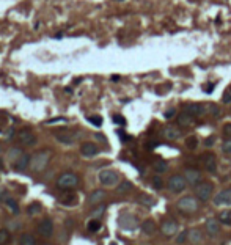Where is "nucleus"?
Listing matches in <instances>:
<instances>
[{
    "label": "nucleus",
    "instance_id": "obj_15",
    "mask_svg": "<svg viewBox=\"0 0 231 245\" xmlns=\"http://www.w3.org/2000/svg\"><path fill=\"white\" fill-rule=\"evenodd\" d=\"M98 151H99V149H98V146L94 143H84L82 146H80V153H82V156H85V157L96 156Z\"/></svg>",
    "mask_w": 231,
    "mask_h": 245
},
{
    "label": "nucleus",
    "instance_id": "obj_35",
    "mask_svg": "<svg viewBox=\"0 0 231 245\" xmlns=\"http://www.w3.org/2000/svg\"><path fill=\"white\" fill-rule=\"evenodd\" d=\"M186 145H187V148H189V149H195V148L198 146V140H197V137H189V138H187V142H186Z\"/></svg>",
    "mask_w": 231,
    "mask_h": 245
},
{
    "label": "nucleus",
    "instance_id": "obj_47",
    "mask_svg": "<svg viewBox=\"0 0 231 245\" xmlns=\"http://www.w3.org/2000/svg\"><path fill=\"white\" fill-rule=\"evenodd\" d=\"M58 121H66V119H65V118H53V119L46 121V124H53V122H58Z\"/></svg>",
    "mask_w": 231,
    "mask_h": 245
},
{
    "label": "nucleus",
    "instance_id": "obj_5",
    "mask_svg": "<svg viewBox=\"0 0 231 245\" xmlns=\"http://www.w3.org/2000/svg\"><path fill=\"white\" fill-rule=\"evenodd\" d=\"M57 185L60 189H65V190L74 189V187L79 185V178H77V174H74V173H65V174H61L58 178Z\"/></svg>",
    "mask_w": 231,
    "mask_h": 245
},
{
    "label": "nucleus",
    "instance_id": "obj_38",
    "mask_svg": "<svg viewBox=\"0 0 231 245\" xmlns=\"http://www.w3.org/2000/svg\"><path fill=\"white\" fill-rule=\"evenodd\" d=\"M39 211H41V206H39L38 203H33V204H30V206H29V214H32V215L38 214Z\"/></svg>",
    "mask_w": 231,
    "mask_h": 245
},
{
    "label": "nucleus",
    "instance_id": "obj_36",
    "mask_svg": "<svg viewBox=\"0 0 231 245\" xmlns=\"http://www.w3.org/2000/svg\"><path fill=\"white\" fill-rule=\"evenodd\" d=\"M61 203L65 204V206H72V204L76 203V196L74 195H68L66 198H61Z\"/></svg>",
    "mask_w": 231,
    "mask_h": 245
},
{
    "label": "nucleus",
    "instance_id": "obj_31",
    "mask_svg": "<svg viewBox=\"0 0 231 245\" xmlns=\"http://www.w3.org/2000/svg\"><path fill=\"white\" fill-rule=\"evenodd\" d=\"M10 242V233L8 229H0V245H5Z\"/></svg>",
    "mask_w": 231,
    "mask_h": 245
},
{
    "label": "nucleus",
    "instance_id": "obj_53",
    "mask_svg": "<svg viewBox=\"0 0 231 245\" xmlns=\"http://www.w3.org/2000/svg\"><path fill=\"white\" fill-rule=\"evenodd\" d=\"M46 245H49V243H46Z\"/></svg>",
    "mask_w": 231,
    "mask_h": 245
},
{
    "label": "nucleus",
    "instance_id": "obj_7",
    "mask_svg": "<svg viewBox=\"0 0 231 245\" xmlns=\"http://www.w3.org/2000/svg\"><path fill=\"white\" fill-rule=\"evenodd\" d=\"M36 229H38L39 236H43V237H50V236L53 234V223H52L50 219H44V220L39 222V225H38Z\"/></svg>",
    "mask_w": 231,
    "mask_h": 245
},
{
    "label": "nucleus",
    "instance_id": "obj_48",
    "mask_svg": "<svg viewBox=\"0 0 231 245\" xmlns=\"http://www.w3.org/2000/svg\"><path fill=\"white\" fill-rule=\"evenodd\" d=\"M229 101H231V94H228V93H226V94H225V98H223V102H225V104H228Z\"/></svg>",
    "mask_w": 231,
    "mask_h": 245
},
{
    "label": "nucleus",
    "instance_id": "obj_28",
    "mask_svg": "<svg viewBox=\"0 0 231 245\" xmlns=\"http://www.w3.org/2000/svg\"><path fill=\"white\" fill-rule=\"evenodd\" d=\"M219 222L223 225H231V211H222L219 214Z\"/></svg>",
    "mask_w": 231,
    "mask_h": 245
},
{
    "label": "nucleus",
    "instance_id": "obj_30",
    "mask_svg": "<svg viewBox=\"0 0 231 245\" xmlns=\"http://www.w3.org/2000/svg\"><path fill=\"white\" fill-rule=\"evenodd\" d=\"M99 228H101V222L99 220L88 222V231H90V233H96V231H99Z\"/></svg>",
    "mask_w": 231,
    "mask_h": 245
},
{
    "label": "nucleus",
    "instance_id": "obj_18",
    "mask_svg": "<svg viewBox=\"0 0 231 245\" xmlns=\"http://www.w3.org/2000/svg\"><path fill=\"white\" fill-rule=\"evenodd\" d=\"M30 159H32V157H30L29 154H22V156L14 162V168L21 171V170H24V168H27V167H30Z\"/></svg>",
    "mask_w": 231,
    "mask_h": 245
},
{
    "label": "nucleus",
    "instance_id": "obj_32",
    "mask_svg": "<svg viewBox=\"0 0 231 245\" xmlns=\"http://www.w3.org/2000/svg\"><path fill=\"white\" fill-rule=\"evenodd\" d=\"M189 239V229H186V231H181V233L176 236V243H184L186 240Z\"/></svg>",
    "mask_w": 231,
    "mask_h": 245
},
{
    "label": "nucleus",
    "instance_id": "obj_23",
    "mask_svg": "<svg viewBox=\"0 0 231 245\" xmlns=\"http://www.w3.org/2000/svg\"><path fill=\"white\" fill-rule=\"evenodd\" d=\"M22 154H24V153H22V149H19V148H11L10 151H8V156H6V157H8V160H10V162L14 163V162H16V160H18Z\"/></svg>",
    "mask_w": 231,
    "mask_h": 245
},
{
    "label": "nucleus",
    "instance_id": "obj_46",
    "mask_svg": "<svg viewBox=\"0 0 231 245\" xmlns=\"http://www.w3.org/2000/svg\"><path fill=\"white\" fill-rule=\"evenodd\" d=\"M223 134L231 137V124H225V126H223Z\"/></svg>",
    "mask_w": 231,
    "mask_h": 245
},
{
    "label": "nucleus",
    "instance_id": "obj_41",
    "mask_svg": "<svg viewBox=\"0 0 231 245\" xmlns=\"http://www.w3.org/2000/svg\"><path fill=\"white\" fill-rule=\"evenodd\" d=\"M214 143H215V137H208V138L205 140V146H206V148H212Z\"/></svg>",
    "mask_w": 231,
    "mask_h": 245
},
{
    "label": "nucleus",
    "instance_id": "obj_14",
    "mask_svg": "<svg viewBox=\"0 0 231 245\" xmlns=\"http://www.w3.org/2000/svg\"><path fill=\"white\" fill-rule=\"evenodd\" d=\"M160 231H162V234H165V236H173L176 231H178V223L173 222V220H167V222L162 223Z\"/></svg>",
    "mask_w": 231,
    "mask_h": 245
},
{
    "label": "nucleus",
    "instance_id": "obj_21",
    "mask_svg": "<svg viewBox=\"0 0 231 245\" xmlns=\"http://www.w3.org/2000/svg\"><path fill=\"white\" fill-rule=\"evenodd\" d=\"M142 231H143V234H146V236L154 234V231H156V223H154L153 220H145V222L142 223Z\"/></svg>",
    "mask_w": 231,
    "mask_h": 245
},
{
    "label": "nucleus",
    "instance_id": "obj_49",
    "mask_svg": "<svg viewBox=\"0 0 231 245\" xmlns=\"http://www.w3.org/2000/svg\"><path fill=\"white\" fill-rule=\"evenodd\" d=\"M212 90H214V84H211L209 87H206V93H212Z\"/></svg>",
    "mask_w": 231,
    "mask_h": 245
},
{
    "label": "nucleus",
    "instance_id": "obj_22",
    "mask_svg": "<svg viewBox=\"0 0 231 245\" xmlns=\"http://www.w3.org/2000/svg\"><path fill=\"white\" fill-rule=\"evenodd\" d=\"M104 198H105V192H104V190H94V192L90 195L88 201H90V204H98V203H101Z\"/></svg>",
    "mask_w": 231,
    "mask_h": 245
},
{
    "label": "nucleus",
    "instance_id": "obj_27",
    "mask_svg": "<svg viewBox=\"0 0 231 245\" xmlns=\"http://www.w3.org/2000/svg\"><path fill=\"white\" fill-rule=\"evenodd\" d=\"M201 233L198 229H189V239L187 240H190L192 243H197V242H200L201 240Z\"/></svg>",
    "mask_w": 231,
    "mask_h": 245
},
{
    "label": "nucleus",
    "instance_id": "obj_39",
    "mask_svg": "<svg viewBox=\"0 0 231 245\" xmlns=\"http://www.w3.org/2000/svg\"><path fill=\"white\" fill-rule=\"evenodd\" d=\"M153 187L157 189V190L164 187V182H162V179L159 178V176H154V178H153Z\"/></svg>",
    "mask_w": 231,
    "mask_h": 245
},
{
    "label": "nucleus",
    "instance_id": "obj_10",
    "mask_svg": "<svg viewBox=\"0 0 231 245\" xmlns=\"http://www.w3.org/2000/svg\"><path fill=\"white\" fill-rule=\"evenodd\" d=\"M184 178H186L187 184L197 185V184H200V181H201V173H200L198 170H195V168H187V170L184 171Z\"/></svg>",
    "mask_w": 231,
    "mask_h": 245
},
{
    "label": "nucleus",
    "instance_id": "obj_6",
    "mask_svg": "<svg viewBox=\"0 0 231 245\" xmlns=\"http://www.w3.org/2000/svg\"><path fill=\"white\" fill-rule=\"evenodd\" d=\"M118 181H119V176L113 170H102L99 173V182L105 187H113L118 184Z\"/></svg>",
    "mask_w": 231,
    "mask_h": 245
},
{
    "label": "nucleus",
    "instance_id": "obj_26",
    "mask_svg": "<svg viewBox=\"0 0 231 245\" xmlns=\"http://www.w3.org/2000/svg\"><path fill=\"white\" fill-rule=\"evenodd\" d=\"M139 203H142L143 206H146V208H153L154 204H156V200L151 198L149 195H140V196H139Z\"/></svg>",
    "mask_w": 231,
    "mask_h": 245
},
{
    "label": "nucleus",
    "instance_id": "obj_4",
    "mask_svg": "<svg viewBox=\"0 0 231 245\" xmlns=\"http://www.w3.org/2000/svg\"><path fill=\"white\" fill-rule=\"evenodd\" d=\"M167 185H168V189L171 190L173 193H181V192H184L186 187H187V181L184 178V174H173L171 178L168 179Z\"/></svg>",
    "mask_w": 231,
    "mask_h": 245
},
{
    "label": "nucleus",
    "instance_id": "obj_20",
    "mask_svg": "<svg viewBox=\"0 0 231 245\" xmlns=\"http://www.w3.org/2000/svg\"><path fill=\"white\" fill-rule=\"evenodd\" d=\"M192 121H194V116L190 115L189 112H181L179 115H178V122H179V126H189V124H192Z\"/></svg>",
    "mask_w": 231,
    "mask_h": 245
},
{
    "label": "nucleus",
    "instance_id": "obj_11",
    "mask_svg": "<svg viewBox=\"0 0 231 245\" xmlns=\"http://www.w3.org/2000/svg\"><path fill=\"white\" fill-rule=\"evenodd\" d=\"M119 225L123 228H126V229H134L135 226L139 225V220L135 219L134 215H131V214H123L119 217Z\"/></svg>",
    "mask_w": 231,
    "mask_h": 245
},
{
    "label": "nucleus",
    "instance_id": "obj_25",
    "mask_svg": "<svg viewBox=\"0 0 231 245\" xmlns=\"http://www.w3.org/2000/svg\"><path fill=\"white\" fill-rule=\"evenodd\" d=\"M19 245H36V239L32 234H22L19 237Z\"/></svg>",
    "mask_w": 231,
    "mask_h": 245
},
{
    "label": "nucleus",
    "instance_id": "obj_16",
    "mask_svg": "<svg viewBox=\"0 0 231 245\" xmlns=\"http://www.w3.org/2000/svg\"><path fill=\"white\" fill-rule=\"evenodd\" d=\"M164 135H165L167 140H178L181 137V130L176 126H167L164 129Z\"/></svg>",
    "mask_w": 231,
    "mask_h": 245
},
{
    "label": "nucleus",
    "instance_id": "obj_40",
    "mask_svg": "<svg viewBox=\"0 0 231 245\" xmlns=\"http://www.w3.org/2000/svg\"><path fill=\"white\" fill-rule=\"evenodd\" d=\"M113 122H115V124H119V126H124L126 124V119L121 115H113Z\"/></svg>",
    "mask_w": 231,
    "mask_h": 245
},
{
    "label": "nucleus",
    "instance_id": "obj_29",
    "mask_svg": "<svg viewBox=\"0 0 231 245\" xmlns=\"http://www.w3.org/2000/svg\"><path fill=\"white\" fill-rule=\"evenodd\" d=\"M131 189H132V184H131L129 181H123V182L118 184L116 192H118V193H126V192H129Z\"/></svg>",
    "mask_w": 231,
    "mask_h": 245
},
{
    "label": "nucleus",
    "instance_id": "obj_45",
    "mask_svg": "<svg viewBox=\"0 0 231 245\" xmlns=\"http://www.w3.org/2000/svg\"><path fill=\"white\" fill-rule=\"evenodd\" d=\"M174 113H176V110H174V108H170L168 112H165V113H164V116H165L167 119H170V118H173V116H174Z\"/></svg>",
    "mask_w": 231,
    "mask_h": 245
},
{
    "label": "nucleus",
    "instance_id": "obj_37",
    "mask_svg": "<svg viewBox=\"0 0 231 245\" xmlns=\"http://www.w3.org/2000/svg\"><path fill=\"white\" fill-rule=\"evenodd\" d=\"M222 151H223L225 154H231V138H228V140L223 142V145H222Z\"/></svg>",
    "mask_w": 231,
    "mask_h": 245
},
{
    "label": "nucleus",
    "instance_id": "obj_8",
    "mask_svg": "<svg viewBox=\"0 0 231 245\" xmlns=\"http://www.w3.org/2000/svg\"><path fill=\"white\" fill-rule=\"evenodd\" d=\"M214 204H215V206H220V204L231 206V187L223 189L220 193H217V196L214 198Z\"/></svg>",
    "mask_w": 231,
    "mask_h": 245
},
{
    "label": "nucleus",
    "instance_id": "obj_9",
    "mask_svg": "<svg viewBox=\"0 0 231 245\" xmlns=\"http://www.w3.org/2000/svg\"><path fill=\"white\" fill-rule=\"evenodd\" d=\"M184 110L189 112L192 116H203L209 112V108H206V105H203V104H189L186 105Z\"/></svg>",
    "mask_w": 231,
    "mask_h": 245
},
{
    "label": "nucleus",
    "instance_id": "obj_12",
    "mask_svg": "<svg viewBox=\"0 0 231 245\" xmlns=\"http://www.w3.org/2000/svg\"><path fill=\"white\" fill-rule=\"evenodd\" d=\"M18 138H19V142H21L22 145H25V146H33V145L36 143L35 134L30 132V130H22V132H19Z\"/></svg>",
    "mask_w": 231,
    "mask_h": 245
},
{
    "label": "nucleus",
    "instance_id": "obj_42",
    "mask_svg": "<svg viewBox=\"0 0 231 245\" xmlns=\"http://www.w3.org/2000/svg\"><path fill=\"white\" fill-rule=\"evenodd\" d=\"M209 112H211L214 116H219V115H220V108H219V107H215V105H211Z\"/></svg>",
    "mask_w": 231,
    "mask_h": 245
},
{
    "label": "nucleus",
    "instance_id": "obj_1",
    "mask_svg": "<svg viewBox=\"0 0 231 245\" xmlns=\"http://www.w3.org/2000/svg\"><path fill=\"white\" fill-rule=\"evenodd\" d=\"M49 160H50V153L49 151H39L35 156H32V159H30V168L33 171H43L47 167Z\"/></svg>",
    "mask_w": 231,
    "mask_h": 245
},
{
    "label": "nucleus",
    "instance_id": "obj_33",
    "mask_svg": "<svg viewBox=\"0 0 231 245\" xmlns=\"http://www.w3.org/2000/svg\"><path fill=\"white\" fill-rule=\"evenodd\" d=\"M5 201H6V204H8V208H10V209H11L13 212H14V214H16V212H19V208H18V203H16L14 200H13V198H6Z\"/></svg>",
    "mask_w": 231,
    "mask_h": 245
},
{
    "label": "nucleus",
    "instance_id": "obj_2",
    "mask_svg": "<svg viewBox=\"0 0 231 245\" xmlns=\"http://www.w3.org/2000/svg\"><path fill=\"white\" fill-rule=\"evenodd\" d=\"M176 208L184 214H194L198 211V201L194 196H182L176 203Z\"/></svg>",
    "mask_w": 231,
    "mask_h": 245
},
{
    "label": "nucleus",
    "instance_id": "obj_44",
    "mask_svg": "<svg viewBox=\"0 0 231 245\" xmlns=\"http://www.w3.org/2000/svg\"><path fill=\"white\" fill-rule=\"evenodd\" d=\"M6 196H8V193H6V189H3V187H0V201H3V200H6Z\"/></svg>",
    "mask_w": 231,
    "mask_h": 245
},
{
    "label": "nucleus",
    "instance_id": "obj_50",
    "mask_svg": "<svg viewBox=\"0 0 231 245\" xmlns=\"http://www.w3.org/2000/svg\"><path fill=\"white\" fill-rule=\"evenodd\" d=\"M6 135H8V137H10V138H13V135H14V130H13V129H10Z\"/></svg>",
    "mask_w": 231,
    "mask_h": 245
},
{
    "label": "nucleus",
    "instance_id": "obj_17",
    "mask_svg": "<svg viewBox=\"0 0 231 245\" xmlns=\"http://www.w3.org/2000/svg\"><path fill=\"white\" fill-rule=\"evenodd\" d=\"M206 231H208V234H211V236L219 234V233H220L219 220H215V219H208V222H206Z\"/></svg>",
    "mask_w": 231,
    "mask_h": 245
},
{
    "label": "nucleus",
    "instance_id": "obj_3",
    "mask_svg": "<svg viewBox=\"0 0 231 245\" xmlns=\"http://www.w3.org/2000/svg\"><path fill=\"white\" fill-rule=\"evenodd\" d=\"M212 193H214V185L211 182H208V181L200 182V184L195 185V195L201 201H209Z\"/></svg>",
    "mask_w": 231,
    "mask_h": 245
},
{
    "label": "nucleus",
    "instance_id": "obj_43",
    "mask_svg": "<svg viewBox=\"0 0 231 245\" xmlns=\"http://www.w3.org/2000/svg\"><path fill=\"white\" fill-rule=\"evenodd\" d=\"M104 209H105L104 206H99L98 209H94V211H93V217H99V215L104 212Z\"/></svg>",
    "mask_w": 231,
    "mask_h": 245
},
{
    "label": "nucleus",
    "instance_id": "obj_19",
    "mask_svg": "<svg viewBox=\"0 0 231 245\" xmlns=\"http://www.w3.org/2000/svg\"><path fill=\"white\" fill-rule=\"evenodd\" d=\"M55 137H57V140H58V142H61V143H65V145H72V143H74V140H76V137H74L72 134H69V132H61V134H57Z\"/></svg>",
    "mask_w": 231,
    "mask_h": 245
},
{
    "label": "nucleus",
    "instance_id": "obj_51",
    "mask_svg": "<svg viewBox=\"0 0 231 245\" xmlns=\"http://www.w3.org/2000/svg\"><path fill=\"white\" fill-rule=\"evenodd\" d=\"M112 80L116 82V80H119V77H118V76H112Z\"/></svg>",
    "mask_w": 231,
    "mask_h": 245
},
{
    "label": "nucleus",
    "instance_id": "obj_34",
    "mask_svg": "<svg viewBox=\"0 0 231 245\" xmlns=\"http://www.w3.org/2000/svg\"><path fill=\"white\" fill-rule=\"evenodd\" d=\"M88 121L91 122L93 126H96V127L102 126V118H101V116H98V115H94V116H90V118H88Z\"/></svg>",
    "mask_w": 231,
    "mask_h": 245
},
{
    "label": "nucleus",
    "instance_id": "obj_13",
    "mask_svg": "<svg viewBox=\"0 0 231 245\" xmlns=\"http://www.w3.org/2000/svg\"><path fill=\"white\" fill-rule=\"evenodd\" d=\"M203 163H205V168L209 171V173H215L217 171V159L214 154H205L203 156Z\"/></svg>",
    "mask_w": 231,
    "mask_h": 245
},
{
    "label": "nucleus",
    "instance_id": "obj_52",
    "mask_svg": "<svg viewBox=\"0 0 231 245\" xmlns=\"http://www.w3.org/2000/svg\"><path fill=\"white\" fill-rule=\"evenodd\" d=\"M0 153H2V146H0Z\"/></svg>",
    "mask_w": 231,
    "mask_h": 245
},
{
    "label": "nucleus",
    "instance_id": "obj_24",
    "mask_svg": "<svg viewBox=\"0 0 231 245\" xmlns=\"http://www.w3.org/2000/svg\"><path fill=\"white\" fill-rule=\"evenodd\" d=\"M168 170V163L164 160V159H157L156 162H154V171H157L159 174L160 173H165Z\"/></svg>",
    "mask_w": 231,
    "mask_h": 245
}]
</instances>
